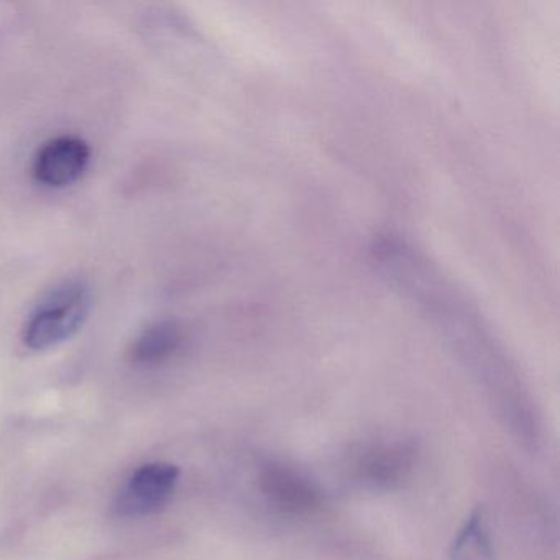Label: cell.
<instances>
[{
	"instance_id": "6da1fadb",
	"label": "cell",
	"mask_w": 560,
	"mask_h": 560,
	"mask_svg": "<svg viewBox=\"0 0 560 560\" xmlns=\"http://www.w3.org/2000/svg\"><path fill=\"white\" fill-rule=\"evenodd\" d=\"M93 298L86 283L67 280L44 294L25 320L22 337L32 350H48L73 337L90 316Z\"/></svg>"
},
{
	"instance_id": "7a4b0ae2",
	"label": "cell",
	"mask_w": 560,
	"mask_h": 560,
	"mask_svg": "<svg viewBox=\"0 0 560 560\" xmlns=\"http://www.w3.org/2000/svg\"><path fill=\"white\" fill-rule=\"evenodd\" d=\"M91 163V147L77 136H58L38 147L32 175L38 185L63 189L83 178Z\"/></svg>"
},
{
	"instance_id": "3957f363",
	"label": "cell",
	"mask_w": 560,
	"mask_h": 560,
	"mask_svg": "<svg viewBox=\"0 0 560 560\" xmlns=\"http://www.w3.org/2000/svg\"><path fill=\"white\" fill-rule=\"evenodd\" d=\"M179 480L176 465L155 462L133 471L117 497V511L122 516H149L162 510L175 493Z\"/></svg>"
},
{
	"instance_id": "277c9868",
	"label": "cell",
	"mask_w": 560,
	"mask_h": 560,
	"mask_svg": "<svg viewBox=\"0 0 560 560\" xmlns=\"http://www.w3.org/2000/svg\"><path fill=\"white\" fill-rule=\"evenodd\" d=\"M260 487L268 501L284 513H311L320 503L319 491L306 478L281 465H268L261 471Z\"/></svg>"
},
{
	"instance_id": "5b68a950",
	"label": "cell",
	"mask_w": 560,
	"mask_h": 560,
	"mask_svg": "<svg viewBox=\"0 0 560 560\" xmlns=\"http://www.w3.org/2000/svg\"><path fill=\"white\" fill-rule=\"evenodd\" d=\"M185 343V332L172 320L152 324L143 329L130 347V360L142 369H159L175 359Z\"/></svg>"
},
{
	"instance_id": "8992f818",
	"label": "cell",
	"mask_w": 560,
	"mask_h": 560,
	"mask_svg": "<svg viewBox=\"0 0 560 560\" xmlns=\"http://www.w3.org/2000/svg\"><path fill=\"white\" fill-rule=\"evenodd\" d=\"M415 462V451L406 444H382L360 457V475L370 483L393 485L401 481Z\"/></svg>"
},
{
	"instance_id": "52a82bcc",
	"label": "cell",
	"mask_w": 560,
	"mask_h": 560,
	"mask_svg": "<svg viewBox=\"0 0 560 560\" xmlns=\"http://www.w3.org/2000/svg\"><path fill=\"white\" fill-rule=\"evenodd\" d=\"M452 560H494L490 527L481 511H475L451 547Z\"/></svg>"
}]
</instances>
